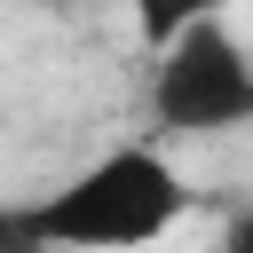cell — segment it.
Returning <instances> with one entry per match:
<instances>
[{"label": "cell", "mask_w": 253, "mask_h": 253, "mask_svg": "<svg viewBox=\"0 0 253 253\" xmlns=\"http://www.w3.org/2000/svg\"><path fill=\"white\" fill-rule=\"evenodd\" d=\"M16 213L47 253H134V245H158L190 213V182L174 174L158 142H119Z\"/></svg>", "instance_id": "obj_1"}, {"label": "cell", "mask_w": 253, "mask_h": 253, "mask_svg": "<svg viewBox=\"0 0 253 253\" xmlns=\"http://www.w3.org/2000/svg\"><path fill=\"white\" fill-rule=\"evenodd\" d=\"M150 126L166 142H206L253 126V47L229 24H198L174 47H158L150 71Z\"/></svg>", "instance_id": "obj_2"}, {"label": "cell", "mask_w": 253, "mask_h": 253, "mask_svg": "<svg viewBox=\"0 0 253 253\" xmlns=\"http://www.w3.org/2000/svg\"><path fill=\"white\" fill-rule=\"evenodd\" d=\"M237 0H126V16H134V32L150 40V47H174L182 32H198V24H221Z\"/></svg>", "instance_id": "obj_3"}, {"label": "cell", "mask_w": 253, "mask_h": 253, "mask_svg": "<svg viewBox=\"0 0 253 253\" xmlns=\"http://www.w3.org/2000/svg\"><path fill=\"white\" fill-rule=\"evenodd\" d=\"M0 253H47V245L24 229V213H16V206H0Z\"/></svg>", "instance_id": "obj_4"}, {"label": "cell", "mask_w": 253, "mask_h": 253, "mask_svg": "<svg viewBox=\"0 0 253 253\" xmlns=\"http://www.w3.org/2000/svg\"><path fill=\"white\" fill-rule=\"evenodd\" d=\"M221 253H253V190H245V206L229 213V237H221Z\"/></svg>", "instance_id": "obj_5"}]
</instances>
